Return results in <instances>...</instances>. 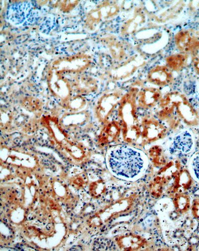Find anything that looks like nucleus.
<instances>
[{"mask_svg": "<svg viewBox=\"0 0 199 251\" xmlns=\"http://www.w3.org/2000/svg\"><path fill=\"white\" fill-rule=\"evenodd\" d=\"M106 162L110 171L116 177L127 181L140 178L148 165L147 155L142 151L125 145L112 147L108 151Z\"/></svg>", "mask_w": 199, "mask_h": 251, "instance_id": "f257e3e1", "label": "nucleus"}, {"mask_svg": "<svg viewBox=\"0 0 199 251\" xmlns=\"http://www.w3.org/2000/svg\"><path fill=\"white\" fill-rule=\"evenodd\" d=\"M136 90H131L120 101L119 115L121 121V127L124 134L136 137L141 135V127L137 115Z\"/></svg>", "mask_w": 199, "mask_h": 251, "instance_id": "f03ea898", "label": "nucleus"}, {"mask_svg": "<svg viewBox=\"0 0 199 251\" xmlns=\"http://www.w3.org/2000/svg\"><path fill=\"white\" fill-rule=\"evenodd\" d=\"M165 111L175 110L180 117L190 126L199 124V117L184 96L180 94L172 93L162 100Z\"/></svg>", "mask_w": 199, "mask_h": 251, "instance_id": "7ed1b4c3", "label": "nucleus"}, {"mask_svg": "<svg viewBox=\"0 0 199 251\" xmlns=\"http://www.w3.org/2000/svg\"><path fill=\"white\" fill-rule=\"evenodd\" d=\"M148 80L151 84L164 87L172 83L174 76L171 70L167 66H156L148 73Z\"/></svg>", "mask_w": 199, "mask_h": 251, "instance_id": "20e7f679", "label": "nucleus"}, {"mask_svg": "<svg viewBox=\"0 0 199 251\" xmlns=\"http://www.w3.org/2000/svg\"><path fill=\"white\" fill-rule=\"evenodd\" d=\"M137 98L139 105L142 108L148 110L154 108L160 101L162 94L158 89L148 87L138 93Z\"/></svg>", "mask_w": 199, "mask_h": 251, "instance_id": "39448f33", "label": "nucleus"}, {"mask_svg": "<svg viewBox=\"0 0 199 251\" xmlns=\"http://www.w3.org/2000/svg\"><path fill=\"white\" fill-rule=\"evenodd\" d=\"M119 97L116 94H109L103 98L98 105V117L102 122L108 120L119 102Z\"/></svg>", "mask_w": 199, "mask_h": 251, "instance_id": "423d86ee", "label": "nucleus"}, {"mask_svg": "<svg viewBox=\"0 0 199 251\" xmlns=\"http://www.w3.org/2000/svg\"><path fill=\"white\" fill-rule=\"evenodd\" d=\"M173 144L176 150L187 154L191 152L194 148V138L189 131H182L175 136Z\"/></svg>", "mask_w": 199, "mask_h": 251, "instance_id": "0eeeda50", "label": "nucleus"}, {"mask_svg": "<svg viewBox=\"0 0 199 251\" xmlns=\"http://www.w3.org/2000/svg\"><path fill=\"white\" fill-rule=\"evenodd\" d=\"M122 129L121 124L116 121L108 124L101 133V138L113 140L119 135Z\"/></svg>", "mask_w": 199, "mask_h": 251, "instance_id": "6e6552de", "label": "nucleus"}, {"mask_svg": "<svg viewBox=\"0 0 199 251\" xmlns=\"http://www.w3.org/2000/svg\"><path fill=\"white\" fill-rule=\"evenodd\" d=\"M186 59L185 56L182 54L170 56L167 58V65L171 70L180 71L183 67Z\"/></svg>", "mask_w": 199, "mask_h": 251, "instance_id": "1a4fd4ad", "label": "nucleus"}, {"mask_svg": "<svg viewBox=\"0 0 199 251\" xmlns=\"http://www.w3.org/2000/svg\"><path fill=\"white\" fill-rule=\"evenodd\" d=\"M189 168L193 178L199 182V151L192 156L189 162Z\"/></svg>", "mask_w": 199, "mask_h": 251, "instance_id": "9d476101", "label": "nucleus"}, {"mask_svg": "<svg viewBox=\"0 0 199 251\" xmlns=\"http://www.w3.org/2000/svg\"><path fill=\"white\" fill-rule=\"evenodd\" d=\"M194 67L196 73L199 75V57L195 58L194 61Z\"/></svg>", "mask_w": 199, "mask_h": 251, "instance_id": "9b49d317", "label": "nucleus"}]
</instances>
